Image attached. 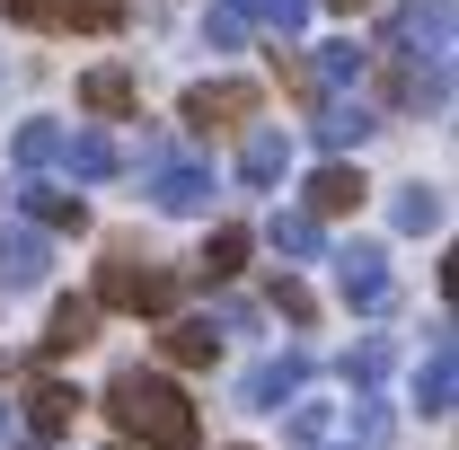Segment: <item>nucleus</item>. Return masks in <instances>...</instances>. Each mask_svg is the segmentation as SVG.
<instances>
[{
	"label": "nucleus",
	"instance_id": "1",
	"mask_svg": "<svg viewBox=\"0 0 459 450\" xmlns=\"http://www.w3.org/2000/svg\"><path fill=\"white\" fill-rule=\"evenodd\" d=\"M107 415H115V433L142 442V450H195V442H204L195 397L177 389V380H160V371H142V362L107 380Z\"/></svg>",
	"mask_w": 459,
	"mask_h": 450
},
{
	"label": "nucleus",
	"instance_id": "2",
	"mask_svg": "<svg viewBox=\"0 0 459 450\" xmlns=\"http://www.w3.org/2000/svg\"><path fill=\"white\" fill-rule=\"evenodd\" d=\"M212 195H221L212 160H195L177 133H151V203L160 212H212Z\"/></svg>",
	"mask_w": 459,
	"mask_h": 450
},
{
	"label": "nucleus",
	"instance_id": "3",
	"mask_svg": "<svg viewBox=\"0 0 459 450\" xmlns=\"http://www.w3.org/2000/svg\"><path fill=\"white\" fill-rule=\"evenodd\" d=\"M98 309L169 318V309H177V274H160V265H151V256H133V247H115L107 265H98Z\"/></svg>",
	"mask_w": 459,
	"mask_h": 450
},
{
	"label": "nucleus",
	"instance_id": "4",
	"mask_svg": "<svg viewBox=\"0 0 459 450\" xmlns=\"http://www.w3.org/2000/svg\"><path fill=\"white\" fill-rule=\"evenodd\" d=\"M442 54H451V0H406V9H389L371 62H442Z\"/></svg>",
	"mask_w": 459,
	"mask_h": 450
},
{
	"label": "nucleus",
	"instance_id": "5",
	"mask_svg": "<svg viewBox=\"0 0 459 450\" xmlns=\"http://www.w3.org/2000/svg\"><path fill=\"white\" fill-rule=\"evenodd\" d=\"M336 291H344V309H389L398 300V282H389V256L371 247V238H353L336 256Z\"/></svg>",
	"mask_w": 459,
	"mask_h": 450
},
{
	"label": "nucleus",
	"instance_id": "6",
	"mask_svg": "<svg viewBox=\"0 0 459 450\" xmlns=\"http://www.w3.org/2000/svg\"><path fill=\"white\" fill-rule=\"evenodd\" d=\"M18 27H80V36H107L124 27V0H9Z\"/></svg>",
	"mask_w": 459,
	"mask_h": 450
},
{
	"label": "nucleus",
	"instance_id": "7",
	"mask_svg": "<svg viewBox=\"0 0 459 450\" xmlns=\"http://www.w3.org/2000/svg\"><path fill=\"white\" fill-rule=\"evenodd\" d=\"M309 380V353H274V362H256L247 380H238V406H256V415H283L291 397Z\"/></svg>",
	"mask_w": 459,
	"mask_h": 450
},
{
	"label": "nucleus",
	"instance_id": "8",
	"mask_svg": "<svg viewBox=\"0 0 459 450\" xmlns=\"http://www.w3.org/2000/svg\"><path fill=\"white\" fill-rule=\"evenodd\" d=\"M424 344H433V353H424V371H415V406L442 424V415H451V397H459V371H451V318H433V327H424Z\"/></svg>",
	"mask_w": 459,
	"mask_h": 450
},
{
	"label": "nucleus",
	"instance_id": "9",
	"mask_svg": "<svg viewBox=\"0 0 459 450\" xmlns=\"http://www.w3.org/2000/svg\"><path fill=\"white\" fill-rule=\"evenodd\" d=\"M238 115H256L247 80H195L186 89V124H238Z\"/></svg>",
	"mask_w": 459,
	"mask_h": 450
},
{
	"label": "nucleus",
	"instance_id": "10",
	"mask_svg": "<svg viewBox=\"0 0 459 450\" xmlns=\"http://www.w3.org/2000/svg\"><path fill=\"white\" fill-rule=\"evenodd\" d=\"M18 212L45 221V229H89V203L71 186H36V177H18Z\"/></svg>",
	"mask_w": 459,
	"mask_h": 450
},
{
	"label": "nucleus",
	"instance_id": "11",
	"mask_svg": "<svg viewBox=\"0 0 459 450\" xmlns=\"http://www.w3.org/2000/svg\"><path fill=\"white\" fill-rule=\"evenodd\" d=\"M362 169H344V160H327V169L309 177V221H336V212H362Z\"/></svg>",
	"mask_w": 459,
	"mask_h": 450
},
{
	"label": "nucleus",
	"instance_id": "12",
	"mask_svg": "<svg viewBox=\"0 0 459 450\" xmlns=\"http://www.w3.org/2000/svg\"><path fill=\"white\" fill-rule=\"evenodd\" d=\"M160 353H169L177 371H204V362H221V327H212V318H169Z\"/></svg>",
	"mask_w": 459,
	"mask_h": 450
},
{
	"label": "nucleus",
	"instance_id": "13",
	"mask_svg": "<svg viewBox=\"0 0 459 450\" xmlns=\"http://www.w3.org/2000/svg\"><path fill=\"white\" fill-rule=\"evenodd\" d=\"M283 169H291V142L274 124H256V133L238 142V177H247V186H283Z\"/></svg>",
	"mask_w": 459,
	"mask_h": 450
},
{
	"label": "nucleus",
	"instance_id": "14",
	"mask_svg": "<svg viewBox=\"0 0 459 450\" xmlns=\"http://www.w3.org/2000/svg\"><path fill=\"white\" fill-rule=\"evenodd\" d=\"M54 160H62V169H71V177H80V186H107V177L124 169V151H115L107 133H71V142H62Z\"/></svg>",
	"mask_w": 459,
	"mask_h": 450
},
{
	"label": "nucleus",
	"instance_id": "15",
	"mask_svg": "<svg viewBox=\"0 0 459 450\" xmlns=\"http://www.w3.org/2000/svg\"><path fill=\"white\" fill-rule=\"evenodd\" d=\"M380 124H371V107L362 98H318V142L327 151H353V142H371Z\"/></svg>",
	"mask_w": 459,
	"mask_h": 450
},
{
	"label": "nucleus",
	"instance_id": "16",
	"mask_svg": "<svg viewBox=\"0 0 459 450\" xmlns=\"http://www.w3.org/2000/svg\"><path fill=\"white\" fill-rule=\"evenodd\" d=\"M80 406H89L80 389H62V380H36V397H27V424H36L45 442H62V433L80 424Z\"/></svg>",
	"mask_w": 459,
	"mask_h": 450
},
{
	"label": "nucleus",
	"instance_id": "17",
	"mask_svg": "<svg viewBox=\"0 0 459 450\" xmlns=\"http://www.w3.org/2000/svg\"><path fill=\"white\" fill-rule=\"evenodd\" d=\"M80 107H89V115H133V107H142V80L107 62V71H89V80H80Z\"/></svg>",
	"mask_w": 459,
	"mask_h": 450
},
{
	"label": "nucleus",
	"instance_id": "18",
	"mask_svg": "<svg viewBox=\"0 0 459 450\" xmlns=\"http://www.w3.org/2000/svg\"><path fill=\"white\" fill-rule=\"evenodd\" d=\"M0 282H9V291H36V282H45V238H36V229H9V238H0Z\"/></svg>",
	"mask_w": 459,
	"mask_h": 450
},
{
	"label": "nucleus",
	"instance_id": "19",
	"mask_svg": "<svg viewBox=\"0 0 459 450\" xmlns=\"http://www.w3.org/2000/svg\"><path fill=\"white\" fill-rule=\"evenodd\" d=\"M89 336H98V300H62V309H54V327H45V362L80 353Z\"/></svg>",
	"mask_w": 459,
	"mask_h": 450
},
{
	"label": "nucleus",
	"instance_id": "20",
	"mask_svg": "<svg viewBox=\"0 0 459 450\" xmlns=\"http://www.w3.org/2000/svg\"><path fill=\"white\" fill-rule=\"evenodd\" d=\"M389 221H398L406 238H424V229H442V186H406L398 203H389Z\"/></svg>",
	"mask_w": 459,
	"mask_h": 450
},
{
	"label": "nucleus",
	"instance_id": "21",
	"mask_svg": "<svg viewBox=\"0 0 459 450\" xmlns=\"http://www.w3.org/2000/svg\"><path fill=\"white\" fill-rule=\"evenodd\" d=\"M309 71H318V89H353V80L371 71V54H362V45H318Z\"/></svg>",
	"mask_w": 459,
	"mask_h": 450
},
{
	"label": "nucleus",
	"instance_id": "22",
	"mask_svg": "<svg viewBox=\"0 0 459 450\" xmlns=\"http://www.w3.org/2000/svg\"><path fill=\"white\" fill-rule=\"evenodd\" d=\"M309 9H318V0H238V18H256V27H274V36H300Z\"/></svg>",
	"mask_w": 459,
	"mask_h": 450
},
{
	"label": "nucleus",
	"instance_id": "23",
	"mask_svg": "<svg viewBox=\"0 0 459 450\" xmlns=\"http://www.w3.org/2000/svg\"><path fill=\"white\" fill-rule=\"evenodd\" d=\"M238 265H247V229H212V247H204L195 274H204V282H230Z\"/></svg>",
	"mask_w": 459,
	"mask_h": 450
},
{
	"label": "nucleus",
	"instance_id": "24",
	"mask_svg": "<svg viewBox=\"0 0 459 450\" xmlns=\"http://www.w3.org/2000/svg\"><path fill=\"white\" fill-rule=\"evenodd\" d=\"M265 238H274V256H318V221L309 212H274Z\"/></svg>",
	"mask_w": 459,
	"mask_h": 450
},
{
	"label": "nucleus",
	"instance_id": "25",
	"mask_svg": "<svg viewBox=\"0 0 459 450\" xmlns=\"http://www.w3.org/2000/svg\"><path fill=\"white\" fill-rule=\"evenodd\" d=\"M54 151H62V133H54V124H18V169H45Z\"/></svg>",
	"mask_w": 459,
	"mask_h": 450
},
{
	"label": "nucleus",
	"instance_id": "26",
	"mask_svg": "<svg viewBox=\"0 0 459 450\" xmlns=\"http://www.w3.org/2000/svg\"><path fill=\"white\" fill-rule=\"evenodd\" d=\"M380 371H389V336H371L362 353H344V380H353V389H371Z\"/></svg>",
	"mask_w": 459,
	"mask_h": 450
},
{
	"label": "nucleus",
	"instance_id": "27",
	"mask_svg": "<svg viewBox=\"0 0 459 450\" xmlns=\"http://www.w3.org/2000/svg\"><path fill=\"white\" fill-rule=\"evenodd\" d=\"M238 36H247V18H238V0H221V9H212V18H204V45H238Z\"/></svg>",
	"mask_w": 459,
	"mask_h": 450
},
{
	"label": "nucleus",
	"instance_id": "28",
	"mask_svg": "<svg viewBox=\"0 0 459 450\" xmlns=\"http://www.w3.org/2000/svg\"><path fill=\"white\" fill-rule=\"evenodd\" d=\"M274 80H283L291 98H327V89H318V71H309V62H291V54H274Z\"/></svg>",
	"mask_w": 459,
	"mask_h": 450
},
{
	"label": "nucleus",
	"instance_id": "29",
	"mask_svg": "<svg viewBox=\"0 0 459 450\" xmlns=\"http://www.w3.org/2000/svg\"><path fill=\"white\" fill-rule=\"evenodd\" d=\"M274 309H283V318H291V327H309V291H300V282H274Z\"/></svg>",
	"mask_w": 459,
	"mask_h": 450
},
{
	"label": "nucleus",
	"instance_id": "30",
	"mask_svg": "<svg viewBox=\"0 0 459 450\" xmlns=\"http://www.w3.org/2000/svg\"><path fill=\"white\" fill-rule=\"evenodd\" d=\"M327 433V406H291V442H318Z\"/></svg>",
	"mask_w": 459,
	"mask_h": 450
},
{
	"label": "nucleus",
	"instance_id": "31",
	"mask_svg": "<svg viewBox=\"0 0 459 450\" xmlns=\"http://www.w3.org/2000/svg\"><path fill=\"white\" fill-rule=\"evenodd\" d=\"M327 9H344V18H353V9H371V0H327Z\"/></svg>",
	"mask_w": 459,
	"mask_h": 450
},
{
	"label": "nucleus",
	"instance_id": "32",
	"mask_svg": "<svg viewBox=\"0 0 459 450\" xmlns=\"http://www.w3.org/2000/svg\"><path fill=\"white\" fill-rule=\"evenodd\" d=\"M0 433H9V406H0Z\"/></svg>",
	"mask_w": 459,
	"mask_h": 450
}]
</instances>
